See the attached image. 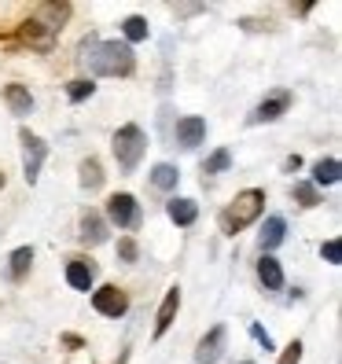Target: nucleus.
Wrapping results in <instances>:
<instances>
[{
    "instance_id": "obj_1",
    "label": "nucleus",
    "mask_w": 342,
    "mask_h": 364,
    "mask_svg": "<svg viewBox=\"0 0 342 364\" xmlns=\"http://www.w3.org/2000/svg\"><path fill=\"white\" fill-rule=\"evenodd\" d=\"M85 63L100 77H129L137 70V55L125 41H92L85 45Z\"/></svg>"
},
{
    "instance_id": "obj_2",
    "label": "nucleus",
    "mask_w": 342,
    "mask_h": 364,
    "mask_svg": "<svg viewBox=\"0 0 342 364\" xmlns=\"http://www.w3.org/2000/svg\"><path fill=\"white\" fill-rule=\"evenodd\" d=\"M265 213V191L262 188H247L232 199L228 210H221V232L225 235H240L247 225H254Z\"/></svg>"
},
{
    "instance_id": "obj_3",
    "label": "nucleus",
    "mask_w": 342,
    "mask_h": 364,
    "mask_svg": "<svg viewBox=\"0 0 342 364\" xmlns=\"http://www.w3.org/2000/svg\"><path fill=\"white\" fill-rule=\"evenodd\" d=\"M111 151L118 159V166L125 169V173H133V169L140 166L144 151H147V133L140 129V125H122V129L114 133L111 140Z\"/></svg>"
},
{
    "instance_id": "obj_4",
    "label": "nucleus",
    "mask_w": 342,
    "mask_h": 364,
    "mask_svg": "<svg viewBox=\"0 0 342 364\" xmlns=\"http://www.w3.org/2000/svg\"><path fill=\"white\" fill-rule=\"evenodd\" d=\"M18 140H23V177H26V184H37L41 166L48 159V144L30 129H18Z\"/></svg>"
},
{
    "instance_id": "obj_5",
    "label": "nucleus",
    "mask_w": 342,
    "mask_h": 364,
    "mask_svg": "<svg viewBox=\"0 0 342 364\" xmlns=\"http://www.w3.org/2000/svg\"><path fill=\"white\" fill-rule=\"evenodd\" d=\"M107 221L125 228V232H133L140 225V203L129 196V191H118V196L107 199Z\"/></svg>"
},
{
    "instance_id": "obj_6",
    "label": "nucleus",
    "mask_w": 342,
    "mask_h": 364,
    "mask_svg": "<svg viewBox=\"0 0 342 364\" xmlns=\"http://www.w3.org/2000/svg\"><path fill=\"white\" fill-rule=\"evenodd\" d=\"M92 309L96 313H103V316H125L129 313V294H125L122 287H114V284H107V287H100V291H92Z\"/></svg>"
},
{
    "instance_id": "obj_7",
    "label": "nucleus",
    "mask_w": 342,
    "mask_h": 364,
    "mask_svg": "<svg viewBox=\"0 0 342 364\" xmlns=\"http://www.w3.org/2000/svg\"><path fill=\"white\" fill-rule=\"evenodd\" d=\"M225 338H228L225 324H213V328L199 338V346H196V360H199V364H218V360H221V353H225Z\"/></svg>"
},
{
    "instance_id": "obj_8",
    "label": "nucleus",
    "mask_w": 342,
    "mask_h": 364,
    "mask_svg": "<svg viewBox=\"0 0 342 364\" xmlns=\"http://www.w3.org/2000/svg\"><path fill=\"white\" fill-rule=\"evenodd\" d=\"M18 41H23V45H30V48H37V52H48V48L55 45V33L41 23V18H26V23L18 26Z\"/></svg>"
},
{
    "instance_id": "obj_9",
    "label": "nucleus",
    "mask_w": 342,
    "mask_h": 364,
    "mask_svg": "<svg viewBox=\"0 0 342 364\" xmlns=\"http://www.w3.org/2000/svg\"><path fill=\"white\" fill-rule=\"evenodd\" d=\"M287 107H291V92H276V96H269V100H262L258 107H254V111H250V125H265V122H276V118H280L284 111H287Z\"/></svg>"
},
{
    "instance_id": "obj_10",
    "label": "nucleus",
    "mask_w": 342,
    "mask_h": 364,
    "mask_svg": "<svg viewBox=\"0 0 342 364\" xmlns=\"http://www.w3.org/2000/svg\"><path fill=\"white\" fill-rule=\"evenodd\" d=\"M177 309H181V287H169L166 298H162V306H159V316H155V338H162L169 328H173Z\"/></svg>"
},
{
    "instance_id": "obj_11",
    "label": "nucleus",
    "mask_w": 342,
    "mask_h": 364,
    "mask_svg": "<svg viewBox=\"0 0 342 364\" xmlns=\"http://www.w3.org/2000/svg\"><path fill=\"white\" fill-rule=\"evenodd\" d=\"M203 140H206V122H203V118L188 114V118L177 122V144H181V147H188V151H191V147H199Z\"/></svg>"
},
{
    "instance_id": "obj_12",
    "label": "nucleus",
    "mask_w": 342,
    "mask_h": 364,
    "mask_svg": "<svg viewBox=\"0 0 342 364\" xmlns=\"http://www.w3.org/2000/svg\"><path fill=\"white\" fill-rule=\"evenodd\" d=\"M81 243H89V247H100V243H107V221L100 218V213L96 210H89V213H85V218H81Z\"/></svg>"
},
{
    "instance_id": "obj_13",
    "label": "nucleus",
    "mask_w": 342,
    "mask_h": 364,
    "mask_svg": "<svg viewBox=\"0 0 342 364\" xmlns=\"http://www.w3.org/2000/svg\"><path fill=\"white\" fill-rule=\"evenodd\" d=\"M4 103H8V111L18 114V118L33 111V96H30L26 85H4Z\"/></svg>"
},
{
    "instance_id": "obj_14",
    "label": "nucleus",
    "mask_w": 342,
    "mask_h": 364,
    "mask_svg": "<svg viewBox=\"0 0 342 364\" xmlns=\"http://www.w3.org/2000/svg\"><path fill=\"white\" fill-rule=\"evenodd\" d=\"M92 280H96V269H92L89 262L74 258V262L67 265V284H70L74 291H85V294H89V291H92Z\"/></svg>"
},
{
    "instance_id": "obj_15",
    "label": "nucleus",
    "mask_w": 342,
    "mask_h": 364,
    "mask_svg": "<svg viewBox=\"0 0 342 364\" xmlns=\"http://www.w3.org/2000/svg\"><path fill=\"white\" fill-rule=\"evenodd\" d=\"M284 235H287V221L280 218V213H272V218H265V225H262V250H276L284 243Z\"/></svg>"
},
{
    "instance_id": "obj_16",
    "label": "nucleus",
    "mask_w": 342,
    "mask_h": 364,
    "mask_svg": "<svg viewBox=\"0 0 342 364\" xmlns=\"http://www.w3.org/2000/svg\"><path fill=\"white\" fill-rule=\"evenodd\" d=\"M258 280L265 291H280L284 287V269L280 262L272 258V254H262V262H258Z\"/></svg>"
},
{
    "instance_id": "obj_17",
    "label": "nucleus",
    "mask_w": 342,
    "mask_h": 364,
    "mask_svg": "<svg viewBox=\"0 0 342 364\" xmlns=\"http://www.w3.org/2000/svg\"><path fill=\"white\" fill-rule=\"evenodd\" d=\"M166 213H169V221H173V225L188 228V225H196L199 206L191 203V199H169V203H166Z\"/></svg>"
},
{
    "instance_id": "obj_18",
    "label": "nucleus",
    "mask_w": 342,
    "mask_h": 364,
    "mask_svg": "<svg viewBox=\"0 0 342 364\" xmlns=\"http://www.w3.org/2000/svg\"><path fill=\"white\" fill-rule=\"evenodd\" d=\"M338 177H342V166H338V159H320L316 166H313V188H331V184H338Z\"/></svg>"
},
{
    "instance_id": "obj_19",
    "label": "nucleus",
    "mask_w": 342,
    "mask_h": 364,
    "mask_svg": "<svg viewBox=\"0 0 342 364\" xmlns=\"http://www.w3.org/2000/svg\"><path fill=\"white\" fill-rule=\"evenodd\" d=\"M11 265H8V280H23V276L30 272V265H33V247H18V250H11V258H8Z\"/></svg>"
},
{
    "instance_id": "obj_20",
    "label": "nucleus",
    "mask_w": 342,
    "mask_h": 364,
    "mask_svg": "<svg viewBox=\"0 0 342 364\" xmlns=\"http://www.w3.org/2000/svg\"><path fill=\"white\" fill-rule=\"evenodd\" d=\"M177 181H181V173H177V166H169V162H159L151 169V188H159V191H173Z\"/></svg>"
},
{
    "instance_id": "obj_21",
    "label": "nucleus",
    "mask_w": 342,
    "mask_h": 364,
    "mask_svg": "<svg viewBox=\"0 0 342 364\" xmlns=\"http://www.w3.org/2000/svg\"><path fill=\"white\" fill-rule=\"evenodd\" d=\"M147 33H151V26H147V18H140V15H129L122 23V37H125V45H137V41H147Z\"/></svg>"
},
{
    "instance_id": "obj_22",
    "label": "nucleus",
    "mask_w": 342,
    "mask_h": 364,
    "mask_svg": "<svg viewBox=\"0 0 342 364\" xmlns=\"http://www.w3.org/2000/svg\"><path fill=\"white\" fill-rule=\"evenodd\" d=\"M100 184H103V169H100V162H96V159H85V162H81V188L96 191Z\"/></svg>"
},
{
    "instance_id": "obj_23",
    "label": "nucleus",
    "mask_w": 342,
    "mask_h": 364,
    "mask_svg": "<svg viewBox=\"0 0 342 364\" xmlns=\"http://www.w3.org/2000/svg\"><path fill=\"white\" fill-rule=\"evenodd\" d=\"M228 166H232V155L221 147V151H213V155L203 162V173H206V177H213V173H225Z\"/></svg>"
},
{
    "instance_id": "obj_24",
    "label": "nucleus",
    "mask_w": 342,
    "mask_h": 364,
    "mask_svg": "<svg viewBox=\"0 0 342 364\" xmlns=\"http://www.w3.org/2000/svg\"><path fill=\"white\" fill-rule=\"evenodd\" d=\"M96 92V85L89 81V77H78V81H70V89H67V96H70V103H85Z\"/></svg>"
},
{
    "instance_id": "obj_25",
    "label": "nucleus",
    "mask_w": 342,
    "mask_h": 364,
    "mask_svg": "<svg viewBox=\"0 0 342 364\" xmlns=\"http://www.w3.org/2000/svg\"><path fill=\"white\" fill-rule=\"evenodd\" d=\"M294 199L309 210V206H316V203H320V191H316L309 181H298V184H294Z\"/></svg>"
},
{
    "instance_id": "obj_26",
    "label": "nucleus",
    "mask_w": 342,
    "mask_h": 364,
    "mask_svg": "<svg viewBox=\"0 0 342 364\" xmlns=\"http://www.w3.org/2000/svg\"><path fill=\"white\" fill-rule=\"evenodd\" d=\"M320 254H324V262L338 265V262H342V240H328L324 247H320Z\"/></svg>"
},
{
    "instance_id": "obj_27",
    "label": "nucleus",
    "mask_w": 342,
    "mask_h": 364,
    "mask_svg": "<svg viewBox=\"0 0 342 364\" xmlns=\"http://www.w3.org/2000/svg\"><path fill=\"white\" fill-rule=\"evenodd\" d=\"M118 254H122V262H129V265H133L140 250H137V243L129 240V235H125V240H118Z\"/></svg>"
},
{
    "instance_id": "obj_28",
    "label": "nucleus",
    "mask_w": 342,
    "mask_h": 364,
    "mask_svg": "<svg viewBox=\"0 0 342 364\" xmlns=\"http://www.w3.org/2000/svg\"><path fill=\"white\" fill-rule=\"evenodd\" d=\"M298 360H302V342L294 338L291 346H287V350L280 353V364H298Z\"/></svg>"
},
{
    "instance_id": "obj_29",
    "label": "nucleus",
    "mask_w": 342,
    "mask_h": 364,
    "mask_svg": "<svg viewBox=\"0 0 342 364\" xmlns=\"http://www.w3.org/2000/svg\"><path fill=\"white\" fill-rule=\"evenodd\" d=\"M250 335H254V338H258V342H262V346H265V350H272V335H269V331H265L262 324H250Z\"/></svg>"
},
{
    "instance_id": "obj_30",
    "label": "nucleus",
    "mask_w": 342,
    "mask_h": 364,
    "mask_svg": "<svg viewBox=\"0 0 342 364\" xmlns=\"http://www.w3.org/2000/svg\"><path fill=\"white\" fill-rule=\"evenodd\" d=\"M284 169H287V173H294V169H302V159H298V155H291V159L284 162Z\"/></svg>"
},
{
    "instance_id": "obj_31",
    "label": "nucleus",
    "mask_w": 342,
    "mask_h": 364,
    "mask_svg": "<svg viewBox=\"0 0 342 364\" xmlns=\"http://www.w3.org/2000/svg\"><path fill=\"white\" fill-rule=\"evenodd\" d=\"M0 188H4V173H0Z\"/></svg>"
}]
</instances>
